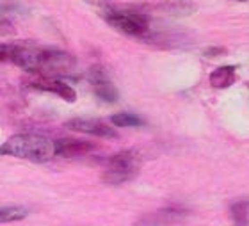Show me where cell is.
I'll return each mask as SVG.
<instances>
[{"instance_id": "1", "label": "cell", "mask_w": 249, "mask_h": 226, "mask_svg": "<svg viewBox=\"0 0 249 226\" xmlns=\"http://www.w3.org/2000/svg\"><path fill=\"white\" fill-rule=\"evenodd\" d=\"M13 62L29 73H39L43 78L70 75L75 68V59L66 52L27 45H16Z\"/></svg>"}, {"instance_id": "2", "label": "cell", "mask_w": 249, "mask_h": 226, "mask_svg": "<svg viewBox=\"0 0 249 226\" xmlns=\"http://www.w3.org/2000/svg\"><path fill=\"white\" fill-rule=\"evenodd\" d=\"M0 153L11 155L16 159L32 160V162H47L57 157L55 141L37 134H16L11 135L2 146Z\"/></svg>"}, {"instance_id": "3", "label": "cell", "mask_w": 249, "mask_h": 226, "mask_svg": "<svg viewBox=\"0 0 249 226\" xmlns=\"http://www.w3.org/2000/svg\"><path fill=\"white\" fill-rule=\"evenodd\" d=\"M141 166H142V153H141L139 150H123V151L112 155L107 160V170H105L102 180L109 185L124 184V182L132 180L139 173Z\"/></svg>"}, {"instance_id": "4", "label": "cell", "mask_w": 249, "mask_h": 226, "mask_svg": "<svg viewBox=\"0 0 249 226\" xmlns=\"http://www.w3.org/2000/svg\"><path fill=\"white\" fill-rule=\"evenodd\" d=\"M100 15L104 16V20L110 27H114L116 31L123 32L126 36L144 38L150 32L151 18L148 15H144V13H139V11L116 9V7L109 5Z\"/></svg>"}, {"instance_id": "5", "label": "cell", "mask_w": 249, "mask_h": 226, "mask_svg": "<svg viewBox=\"0 0 249 226\" xmlns=\"http://www.w3.org/2000/svg\"><path fill=\"white\" fill-rule=\"evenodd\" d=\"M66 127L70 130L80 132V134L94 135V137H105V139H114L118 137V132L114 130V127L100 121V119H89V118H75L70 119L66 123Z\"/></svg>"}, {"instance_id": "6", "label": "cell", "mask_w": 249, "mask_h": 226, "mask_svg": "<svg viewBox=\"0 0 249 226\" xmlns=\"http://www.w3.org/2000/svg\"><path fill=\"white\" fill-rule=\"evenodd\" d=\"M88 80L93 86L94 94L104 100L107 103H114L118 100V89L114 88V84L110 82V78L107 77V72L104 68L93 66L88 72Z\"/></svg>"}, {"instance_id": "7", "label": "cell", "mask_w": 249, "mask_h": 226, "mask_svg": "<svg viewBox=\"0 0 249 226\" xmlns=\"http://www.w3.org/2000/svg\"><path fill=\"white\" fill-rule=\"evenodd\" d=\"M27 86L32 89H37V91H47V93H53L61 96L64 102L73 103L77 100V91L70 86L64 80H59V78H37V80H29Z\"/></svg>"}, {"instance_id": "8", "label": "cell", "mask_w": 249, "mask_h": 226, "mask_svg": "<svg viewBox=\"0 0 249 226\" xmlns=\"http://www.w3.org/2000/svg\"><path fill=\"white\" fill-rule=\"evenodd\" d=\"M94 146L88 141H78V139H59L55 141V151L61 157H77V155H86L91 151Z\"/></svg>"}, {"instance_id": "9", "label": "cell", "mask_w": 249, "mask_h": 226, "mask_svg": "<svg viewBox=\"0 0 249 226\" xmlns=\"http://www.w3.org/2000/svg\"><path fill=\"white\" fill-rule=\"evenodd\" d=\"M208 80H210V84H212L213 88H217V89L230 88V86L235 84V80H237V68L235 66L215 68V70L210 73Z\"/></svg>"}, {"instance_id": "10", "label": "cell", "mask_w": 249, "mask_h": 226, "mask_svg": "<svg viewBox=\"0 0 249 226\" xmlns=\"http://www.w3.org/2000/svg\"><path fill=\"white\" fill-rule=\"evenodd\" d=\"M29 210H27L25 207H20V205H13V207H2L0 208V225H4V223H13V221H21V219H25Z\"/></svg>"}, {"instance_id": "11", "label": "cell", "mask_w": 249, "mask_h": 226, "mask_svg": "<svg viewBox=\"0 0 249 226\" xmlns=\"http://www.w3.org/2000/svg\"><path fill=\"white\" fill-rule=\"evenodd\" d=\"M110 123L114 127H139L144 121L132 113H118L110 116Z\"/></svg>"}, {"instance_id": "12", "label": "cell", "mask_w": 249, "mask_h": 226, "mask_svg": "<svg viewBox=\"0 0 249 226\" xmlns=\"http://www.w3.org/2000/svg\"><path fill=\"white\" fill-rule=\"evenodd\" d=\"M231 216L235 219V226H246V223H248V201H237L231 207Z\"/></svg>"}, {"instance_id": "13", "label": "cell", "mask_w": 249, "mask_h": 226, "mask_svg": "<svg viewBox=\"0 0 249 226\" xmlns=\"http://www.w3.org/2000/svg\"><path fill=\"white\" fill-rule=\"evenodd\" d=\"M16 43H0V62H13Z\"/></svg>"}, {"instance_id": "14", "label": "cell", "mask_w": 249, "mask_h": 226, "mask_svg": "<svg viewBox=\"0 0 249 226\" xmlns=\"http://www.w3.org/2000/svg\"><path fill=\"white\" fill-rule=\"evenodd\" d=\"M224 48H221V46H219V48H208V50H205V56L207 57H217V56H223L224 54Z\"/></svg>"}]
</instances>
